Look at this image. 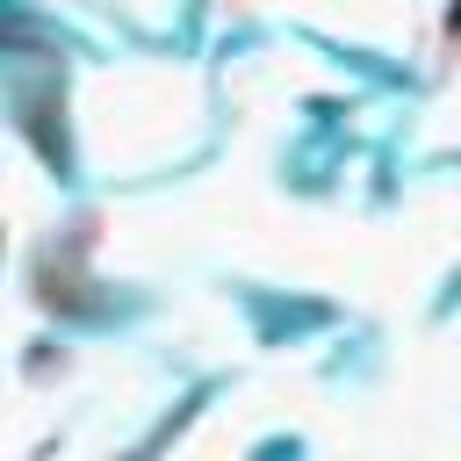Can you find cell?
<instances>
[{
  "mask_svg": "<svg viewBox=\"0 0 461 461\" xmlns=\"http://www.w3.org/2000/svg\"><path fill=\"white\" fill-rule=\"evenodd\" d=\"M447 36H461V0H454V7H447Z\"/></svg>",
  "mask_w": 461,
  "mask_h": 461,
  "instance_id": "6da1fadb",
  "label": "cell"
}]
</instances>
